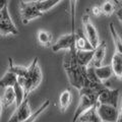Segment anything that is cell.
Instances as JSON below:
<instances>
[{"label": "cell", "mask_w": 122, "mask_h": 122, "mask_svg": "<svg viewBox=\"0 0 122 122\" xmlns=\"http://www.w3.org/2000/svg\"><path fill=\"white\" fill-rule=\"evenodd\" d=\"M117 122H122V93H121V106L119 110V116H118Z\"/></svg>", "instance_id": "cell-27"}, {"label": "cell", "mask_w": 122, "mask_h": 122, "mask_svg": "<svg viewBox=\"0 0 122 122\" xmlns=\"http://www.w3.org/2000/svg\"><path fill=\"white\" fill-rule=\"evenodd\" d=\"M76 50L77 49L74 48L66 52L63 58V68L69 83L74 89L81 91L82 87L89 86L91 81L86 75V67H83L78 63Z\"/></svg>", "instance_id": "cell-1"}, {"label": "cell", "mask_w": 122, "mask_h": 122, "mask_svg": "<svg viewBox=\"0 0 122 122\" xmlns=\"http://www.w3.org/2000/svg\"><path fill=\"white\" fill-rule=\"evenodd\" d=\"M116 15H117L118 20H119L121 21V24H122V8L117 9V11H116Z\"/></svg>", "instance_id": "cell-28"}, {"label": "cell", "mask_w": 122, "mask_h": 122, "mask_svg": "<svg viewBox=\"0 0 122 122\" xmlns=\"http://www.w3.org/2000/svg\"><path fill=\"white\" fill-rule=\"evenodd\" d=\"M49 106H50V101L46 100L43 104H42L35 112H33L32 115H30L26 120H25L24 122H35L37 120V118H39V116L41 115V114H43V112H45V110L47 109Z\"/></svg>", "instance_id": "cell-22"}, {"label": "cell", "mask_w": 122, "mask_h": 122, "mask_svg": "<svg viewBox=\"0 0 122 122\" xmlns=\"http://www.w3.org/2000/svg\"><path fill=\"white\" fill-rule=\"evenodd\" d=\"M20 16L24 25H28L30 20L38 17H41L44 14L39 7V0L20 1Z\"/></svg>", "instance_id": "cell-4"}, {"label": "cell", "mask_w": 122, "mask_h": 122, "mask_svg": "<svg viewBox=\"0 0 122 122\" xmlns=\"http://www.w3.org/2000/svg\"><path fill=\"white\" fill-rule=\"evenodd\" d=\"M110 1H113V2H115V3H116V4H120L119 0H110Z\"/></svg>", "instance_id": "cell-30"}, {"label": "cell", "mask_w": 122, "mask_h": 122, "mask_svg": "<svg viewBox=\"0 0 122 122\" xmlns=\"http://www.w3.org/2000/svg\"><path fill=\"white\" fill-rule=\"evenodd\" d=\"M92 12H93L94 15H96V16H100L101 14H103L101 6H99V5H94L93 8H92Z\"/></svg>", "instance_id": "cell-26"}, {"label": "cell", "mask_w": 122, "mask_h": 122, "mask_svg": "<svg viewBox=\"0 0 122 122\" xmlns=\"http://www.w3.org/2000/svg\"><path fill=\"white\" fill-rule=\"evenodd\" d=\"M94 54H95V50H76L77 61L83 67H87L92 64Z\"/></svg>", "instance_id": "cell-12"}, {"label": "cell", "mask_w": 122, "mask_h": 122, "mask_svg": "<svg viewBox=\"0 0 122 122\" xmlns=\"http://www.w3.org/2000/svg\"><path fill=\"white\" fill-rule=\"evenodd\" d=\"M99 94L100 92L92 86H85L79 91V102L74 111L72 122H77L83 113L98 106Z\"/></svg>", "instance_id": "cell-2"}, {"label": "cell", "mask_w": 122, "mask_h": 122, "mask_svg": "<svg viewBox=\"0 0 122 122\" xmlns=\"http://www.w3.org/2000/svg\"><path fill=\"white\" fill-rule=\"evenodd\" d=\"M9 61V67L8 70L12 71L14 74L17 75V77H25L28 73V66H20V65H15L12 62V59L8 58Z\"/></svg>", "instance_id": "cell-21"}, {"label": "cell", "mask_w": 122, "mask_h": 122, "mask_svg": "<svg viewBox=\"0 0 122 122\" xmlns=\"http://www.w3.org/2000/svg\"><path fill=\"white\" fill-rule=\"evenodd\" d=\"M111 66H112L114 75H115L118 79L122 81V56L116 51L112 56Z\"/></svg>", "instance_id": "cell-15"}, {"label": "cell", "mask_w": 122, "mask_h": 122, "mask_svg": "<svg viewBox=\"0 0 122 122\" xmlns=\"http://www.w3.org/2000/svg\"><path fill=\"white\" fill-rule=\"evenodd\" d=\"M62 0H39V7L43 13L47 12L54 6H56Z\"/></svg>", "instance_id": "cell-23"}, {"label": "cell", "mask_w": 122, "mask_h": 122, "mask_svg": "<svg viewBox=\"0 0 122 122\" xmlns=\"http://www.w3.org/2000/svg\"><path fill=\"white\" fill-rule=\"evenodd\" d=\"M82 22V28H83V34L85 37L86 38V40L89 41L90 45L94 49H96L99 45H100V38H99L98 30L96 29V26L93 25V22L91 21V18L89 16V14H83L81 18Z\"/></svg>", "instance_id": "cell-6"}, {"label": "cell", "mask_w": 122, "mask_h": 122, "mask_svg": "<svg viewBox=\"0 0 122 122\" xmlns=\"http://www.w3.org/2000/svg\"><path fill=\"white\" fill-rule=\"evenodd\" d=\"M95 73H96L99 81L103 83L104 81H108L112 76V74H114L111 65H102L100 67H95Z\"/></svg>", "instance_id": "cell-14"}, {"label": "cell", "mask_w": 122, "mask_h": 122, "mask_svg": "<svg viewBox=\"0 0 122 122\" xmlns=\"http://www.w3.org/2000/svg\"><path fill=\"white\" fill-rule=\"evenodd\" d=\"M16 82H18L17 75L14 74L13 72L10 70H7L4 73V75L1 77V79H0V86L2 87H4V89L10 87V86L13 87Z\"/></svg>", "instance_id": "cell-16"}, {"label": "cell", "mask_w": 122, "mask_h": 122, "mask_svg": "<svg viewBox=\"0 0 122 122\" xmlns=\"http://www.w3.org/2000/svg\"><path fill=\"white\" fill-rule=\"evenodd\" d=\"M0 33L1 36L18 35V30L9 14L8 5H5L3 8L0 9Z\"/></svg>", "instance_id": "cell-5"}, {"label": "cell", "mask_w": 122, "mask_h": 122, "mask_svg": "<svg viewBox=\"0 0 122 122\" xmlns=\"http://www.w3.org/2000/svg\"><path fill=\"white\" fill-rule=\"evenodd\" d=\"M75 48L77 50H95V49L90 45L89 41L86 40L85 36H79L77 35V39H76Z\"/></svg>", "instance_id": "cell-25"}, {"label": "cell", "mask_w": 122, "mask_h": 122, "mask_svg": "<svg viewBox=\"0 0 122 122\" xmlns=\"http://www.w3.org/2000/svg\"><path fill=\"white\" fill-rule=\"evenodd\" d=\"M38 61H39V58L35 57L32 63L28 66L26 75L25 77H18V82L20 83V86H24L26 97L30 93H32L34 90H36L40 86L42 79H43V74H42V70Z\"/></svg>", "instance_id": "cell-3"}, {"label": "cell", "mask_w": 122, "mask_h": 122, "mask_svg": "<svg viewBox=\"0 0 122 122\" xmlns=\"http://www.w3.org/2000/svg\"><path fill=\"white\" fill-rule=\"evenodd\" d=\"M97 112L103 122H117L119 116V110L110 105L98 104Z\"/></svg>", "instance_id": "cell-10"}, {"label": "cell", "mask_w": 122, "mask_h": 122, "mask_svg": "<svg viewBox=\"0 0 122 122\" xmlns=\"http://www.w3.org/2000/svg\"><path fill=\"white\" fill-rule=\"evenodd\" d=\"M119 2H120V4H122V0H119Z\"/></svg>", "instance_id": "cell-31"}, {"label": "cell", "mask_w": 122, "mask_h": 122, "mask_svg": "<svg viewBox=\"0 0 122 122\" xmlns=\"http://www.w3.org/2000/svg\"><path fill=\"white\" fill-rule=\"evenodd\" d=\"M76 39H77V34L76 33H68L65 35L61 36L54 44L52 45V51L53 52H59L61 50L69 51L71 49L75 48Z\"/></svg>", "instance_id": "cell-7"}, {"label": "cell", "mask_w": 122, "mask_h": 122, "mask_svg": "<svg viewBox=\"0 0 122 122\" xmlns=\"http://www.w3.org/2000/svg\"><path fill=\"white\" fill-rule=\"evenodd\" d=\"M33 112L30 110V100L26 97L25 99V101L21 103L20 106L16 107L15 111L12 113V115L10 116V118L6 122H24L28 118L32 115Z\"/></svg>", "instance_id": "cell-9"}, {"label": "cell", "mask_w": 122, "mask_h": 122, "mask_svg": "<svg viewBox=\"0 0 122 122\" xmlns=\"http://www.w3.org/2000/svg\"><path fill=\"white\" fill-rule=\"evenodd\" d=\"M105 54H106V42L103 41L102 43H100V45L95 49V54H94L92 65H94L95 67L102 66L103 60L105 58Z\"/></svg>", "instance_id": "cell-13"}, {"label": "cell", "mask_w": 122, "mask_h": 122, "mask_svg": "<svg viewBox=\"0 0 122 122\" xmlns=\"http://www.w3.org/2000/svg\"><path fill=\"white\" fill-rule=\"evenodd\" d=\"M101 8H102V13L104 15H107V16H110V15H112L114 12L117 11L116 3L113 1H110V0L103 3L101 5Z\"/></svg>", "instance_id": "cell-24"}, {"label": "cell", "mask_w": 122, "mask_h": 122, "mask_svg": "<svg viewBox=\"0 0 122 122\" xmlns=\"http://www.w3.org/2000/svg\"><path fill=\"white\" fill-rule=\"evenodd\" d=\"M109 29H110V34H111L113 42H114V46H115V51L118 52L122 56V39L118 35L113 22H111L109 25Z\"/></svg>", "instance_id": "cell-19"}, {"label": "cell", "mask_w": 122, "mask_h": 122, "mask_svg": "<svg viewBox=\"0 0 122 122\" xmlns=\"http://www.w3.org/2000/svg\"><path fill=\"white\" fill-rule=\"evenodd\" d=\"M119 90L117 89H110L108 86H105L100 94H99V104L110 105L115 108H118L119 103Z\"/></svg>", "instance_id": "cell-8"}, {"label": "cell", "mask_w": 122, "mask_h": 122, "mask_svg": "<svg viewBox=\"0 0 122 122\" xmlns=\"http://www.w3.org/2000/svg\"><path fill=\"white\" fill-rule=\"evenodd\" d=\"M14 103H16V97H15L13 87H6L1 96V112L2 110L8 108Z\"/></svg>", "instance_id": "cell-11"}, {"label": "cell", "mask_w": 122, "mask_h": 122, "mask_svg": "<svg viewBox=\"0 0 122 122\" xmlns=\"http://www.w3.org/2000/svg\"><path fill=\"white\" fill-rule=\"evenodd\" d=\"M7 3H8V0H0V9L7 5Z\"/></svg>", "instance_id": "cell-29"}, {"label": "cell", "mask_w": 122, "mask_h": 122, "mask_svg": "<svg viewBox=\"0 0 122 122\" xmlns=\"http://www.w3.org/2000/svg\"><path fill=\"white\" fill-rule=\"evenodd\" d=\"M72 100V96L69 90H65L60 94L59 97V105H60V110L62 112H65L66 109L69 107L70 103Z\"/></svg>", "instance_id": "cell-20"}, {"label": "cell", "mask_w": 122, "mask_h": 122, "mask_svg": "<svg viewBox=\"0 0 122 122\" xmlns=\"http://www.w3.org/2000/svg\"><path fill=\"white\" fill-rule=\"evenodd\" d=\"M81 122H103L97 112V107H94L85 112L79 118Z\"/></svg>", "instance_id": "cell-18"}, {"label": "cell", "mask_w": 122, "mask_h": 122, "mask_svg": "<svg viewBox=\"0 0 122 122\" xmlns=\"http://www.w3.org/2000/svg\"><path fill=\"white\" fill-rule=\"evenodd\" d=\"M37 38L39 43L44 47H52V34L47 30H39L37 33Z\"/></svg>", "instance_id": "cell-17"}]
</instances>
